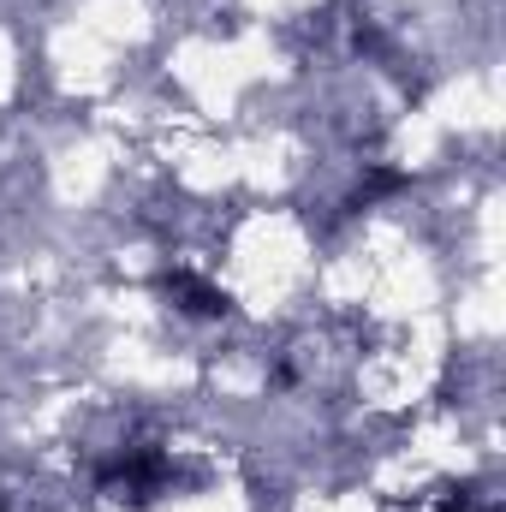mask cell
Returning <instances> with one entry per match:
<instances>
[{"label":"cell","mask_w":506,"mask_h":512,"mask_svg":"<svg viewBox=\"0 0 506 512\" xmlns=\"http://www.w3.org/2000/svg\"><path fill=\"white\" fill-rule=\"evenodd\" d=\"M108 495L114 501H131V507H143V501H155V495H167L173 489V459L167 453H126L120 465H108Z\"/></svg>","instance_id":"1"},{"label":"cell","mask_w":506,"mask_h":512,"mask_svg":"<svg viewBox=\"0 0 506 512\" xmlns=\"http://www.w3.org/2000/svg\"><path fill=\"white\" fill-rule=\"evenodd\" d=\"M167 298H179V310H191V316H221L227 310V298L215 286L191 280V274H167Z\"/></svg>","instance_id":"2"}]
</instances>
